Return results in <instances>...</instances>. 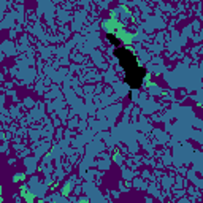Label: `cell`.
<instances>
[{"mask_svg":"<svg viewBox=\"0 0 203 203\" xmlns=\"http://www.w3.org/2000/svg\"><path fill=\"white\" fill-rule=\"evenodd\" d=\"M114 56L119 59V65L124 70V80L130 86V89H140L143 86V80L146 76V68L140 67L137 57L132 54V51H129L124 46H118L114 48Z\"/></svg>","mask_w":203,"mask_h":203,"instance_id":"6da1fadb","label":"cell"},{"mask_svg":"<svg viewBox=\"0 0 203 203\" xmlns=\"http://www.w3.org/2000/svg\"><path fill=\"white\" fill-rule=\"evenodd\" d=\"M106 38H108V41L113 44L114 48H118V46H121V41H119V38H116L113 33H106Z\"/></svg>","mask_w":203,"mask_h":203,"instance_id":"7a4b0ae2","label":"cell"}]
</instances>
